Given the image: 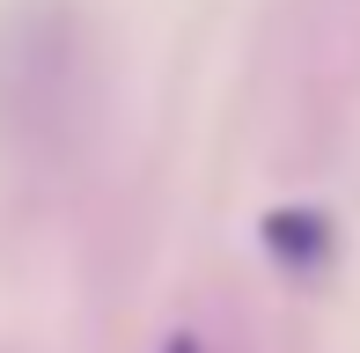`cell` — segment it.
<instances>
[{"label": "cell", "instance_id": "1", "mask_svg": "<svg viewBox=\"0 0 360 353\" xmlns=\"http://www.w3.org/2000/svg\"><path fill=\"white\" fill-rule=\"evenodd\" d=\"M265 250L287 272H323V258H331V221L309 214V206H280V214H265Z\"/></svg>", "mask_w": 360, "mask_h": 353}, {"label": "cell", "instance_id": "2", "mask_svg": "<svg viewBox=\"0 0 360 353\" xmlns=\"http://www.w3.org/2000/svg\"><path fill=\"white\" fill-rule=\"evenodd\" d=\"M162 353H206V339H199V331H169V339H162Z\"/></svg>", "mask_w": 360, "mask_h": 353}]
</instances>
